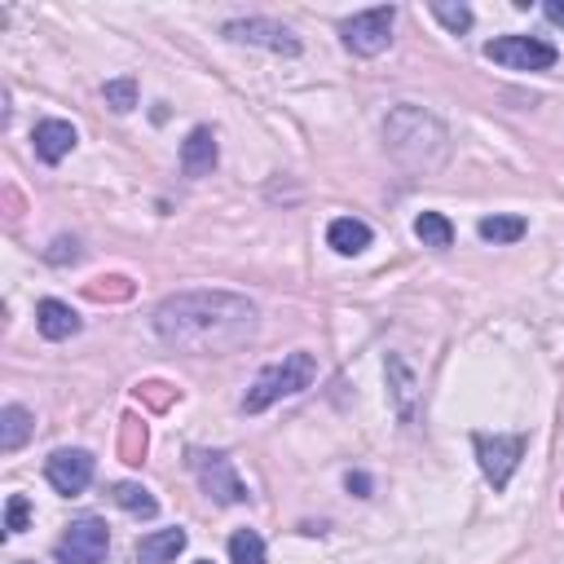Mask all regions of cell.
I'll return each mask as SVG.
<instances>
[{"instance_id": "obj_1", "label": "cell", "mask_w": 564, "mask_h": 564, "mask_svg": "<svg viewBox=\"0 0 564 564\" xmlns=\"http://www.w3.org/2000/svg\"><path fill=\"white\" fill-rule=\"evenodd\" d=\"M256 326H261L256 304L235 291H181L155 309L159 340L194 358L239 353L243 345L256 340Z\"/></svg>"}, {"instance_id": "obj_2", "label": "cell", "mask_w": 564, "mask_h": 564, "mask_svg": "<svg viewBox=\"0 0 564 564\" xmlns=\"http://www.w3.org/2000/svg\"><path fill=\"white\" fill-rule=\"evenodd\" d=\"M384 137H388V151L397 164H406L410 172H432L445 164V151H449V133L436 116L419 106H397L388 124H384Z\"/></svg>"}, {"instance_id": "obj_3", "label": "cell", "mask_w": 564, "mask_h": 564, "mask_svg": "<svg viewBox=\"0 0 564 564\" xmlns=\"http://www.w3.org/2000/svg\"><path fill=\"white\" fill-rule=\"evenodd\" d=\"M313 380H317L313 353H291V358H283V362H274V367H265V371L256 375V384H252L248 397H243V410H248V415H261V410H269L274 401L304 393Z\"/></svg>"}, {"instance_id": "obj_4", "label": "cell", "mask_w": 564, "mask_h": 564, "mask_svg": "<svg viewBox=\"0 0 564 564\" xmlns=\"http://www.w3.org/2000/svg\"><path fill=\"white\" fill-rule=\"evenodd\" d=\"M190 468L203 485L207 499L216 503H248V485L239 481L230 455H220V449H190Z\"/></svg>"}, {"instance_id": "obj_5", "label": "cell", "mask_w": 564, "mask_h": 564, "mask_svg": "<svg viewBox=\"0 0 564 564\" xmlns=\"http://www.w3.org/2000/svg\"><path fill=\"white\" fill-rule=\"evenodd\" d=\"M106 551H110V529H106V520H97V516L71 520V529H67V533L58 538V547H53L58 564H101Z\"/></svg>"}, {"instance_id": "obj_6", "label": "cell", "mask_w": 564, "mask_h": 564, "mask_svg": "<svg viewBox=\"0 0 564 564\" xmlns=\"http://www.w3.org/2000/svg\"><path fill=\"white\" fill-rule=\"evenodd\" d=\"M393 23H397V10L393 5H380V10H362L353 19H345V45L358 53V58H375L388 49L393 40Z\"/></svg>"}, {"instance_id": "obj_7", "label": "cell", "mask_w": 564, "mask_h": 564, "mask_svg": "<svg viewBox=\"0 0 564 564\" xmlns=\"http://www.w3.org/2000/svg\"><path fill=\"white\" fill-rule=\"evenodd\" d=\"M485 58L507 71H551L555 67V49L538 36H499L485 45Z\"/></svg>"}, {"instance_id": "obj_8", "label": "cell", "mask_w": 564, "mask_h": 564, "mask_svg": "<svg viewBox=\"0 0 564 564\" xmlns=\"http://www.w3.org/2000/svg\"><path fill=\"white\" fill-rule=\"evenodd\" d=\"M477 459H481V472H485V481L494 485V490H507L512 485V477H516V468H520V459H525V436L516 432V436H477Z\"/></svg>"}, {"instance_id": "obj_9", "label": "cell", "mask_w": 564, "mask_h": 564, "mask_svg": "<svg viewBox=\"0 0 564 564\" xmlns=\"http://www.w3.org/2000/svg\"><path fill=\"white\" fill-rule=\"evenodd\" d=\"M45 481L67 499L84 494L93 481V455L88 449H58V455L45 459Z\"/></svg>"}, {"instance_id": "obj_10", "label": "cell", "mask_w": 564, "mask_h": 564, "mask_svg": "<svg viewBox=\"0 0 564 564\" xmlns=\"http://www.w3.org/2000/svg\"><path fill=\"white\" fill-rule=\"evenodd\" d=\"M225 36H230V40H243V45H265V49L287 53V58L300 53V40H296L283 23H269V19H239V23H225Z\"/></svg>"}, {"instance_id": "obj_11", "label": "cell", "mask_w": 564, "mask_h": 564, "mask_svg": "<svg viewBox=\"0 0 564 564\" xmlns=\"http://www.w3.org/2000/svg\"><path fill=\"white\" fill-rule=\"evenodd\" d=\"M384 371H388V393H393L397 419H401V423H415V419H419V401H423V388H419L415 367H410L401 353H388Z\"/></svg>"}, {"instance_id": "obj_12", "label": "cell", "mask_w": 564, "mask_h": 564, "mask_svg": "<svg viewBox=\"0 0 564 564\" xmlns=\"http://www.w3.org/2000/svg\"><path fill=\"white\" fill-rule=\"evenodd\" d=\"M75 142H80V133H75V124H67V120H40L36 133H32V146H36V155H40L45 164H62V159L75 151Z\"/></svg>"}, {"instance_id": "obj_13", "label": "cell", "mask_w": 564, "mask_h": 564, "mask_svg": "<svg viewBox=\"0 0 564 564\" xmlns=\"http://www.w3.org/2000/svg\"><path fill=\"white\" fill-rule=\"evenodd\" d=\"M216 159H220V151H216L212 129H194V133L181 142V168H185V177H212Z\"/></svg>"}, {"instance_id": "obj_14", "label": "cell", "mask_w": 564, "mask_h": 564, "mask_svg": "<svg viewBox=\"0 0 564 564\" xmlns=\"http://www.w3.org/2000/svg\"><path fill=\"white\" fill-rule=\"evenodd\" d=\"M36 326H40L45 340H71V335L80 331V313L62 300H40L36 304Z\"/></svg>"}, {"instance_id": "obj_15", "label": "cell", "mask_w": 564, "mask_h": 564, "mask_svg": "<svg viewBox=\"0 0 564 564\" xmlns=\"http://www.w3.org/2000/svg\"><path fill=\"white\" fill-rule=\"evenodd\" d=\"M326 243L340 252V256H358L371 248V225L358 220V216H335L331 230H326Z\"/></svg>"}, {"instance_id": "obj_16", "label": "cell", "mask_w": 564, "mask_h": 564, "mask_svg": "<svg viewBox=\"0 0 564 564\" xmlns=\"http://www.w3.org/2000/svg\"><path fill=\"white\" fill-rule=\"evenodd\" d=\"M185 529H155L146 538H137V560L142 564H172L185 551Z\"/></svg>"}, {"instance_id": "obj_17", "label": "cell", "mask_w": 564, "mask_h": 564, "mask_svg": "<svg viewBox=\"0 0 564 564\" xmlns=\"http://www.w3.org/2000/svg\"><path fill=\"white\" fill-rule=\"evenodd\" d=\"M36 432L27 406H5L0 410V455H14V449L27 445V436Z\"/></svg>"}, {"instance_id": "obj_18", "label": "cell", "mask_w": 564, "mask_h": 564, "mask_svg": "<svg viewBox=\"0 0 564 564\" xmlns=\"http://www.w3.org/2000/svg\"><path fill=\"white\" fill-rule=\"evenodd\" d=\"M415 239H419L423 248H436V252H445L449 243H455V225H449L441 212H423V216L415 220Z\"/></svg>"}, {"instance_id": "obj_19", "label": "cell", "mask_w": 564, "mask_h": 564, "mask_svg": "<svg viewBox=\"0 0 564 564\" xmlns=\"http://www.w3.org/2000/svg\"><path fill=\"white\" fill-rule=\"evenodd\" d=\"M110 499H116L124 512H133V516H142V520H155L159 516V503L151 499V490L146 485H133V481H120L116 490H110Z\"/></svg>"}, {"instance_id": "obj_20", "label": "cell", "mask_w": 564, "mask_h": 564, "mask_svg": "<svg viewBox=\"0 0 564 564\" xmlns=\"http://www.w3.org/2000/svg\"><path fill=\"white\" fill-rule=\"evenodd\" d=\"M525 216H481V225H477V235L485 239V243H516V239H525Z\"/></svg>"}, {"instance_id": "obj_21", "label": "cell", "mask_w": 564, "mask_h": 564, "mask_svg": "<svg viewBox=\"0 0 564 564\" xmlns=\"http://www.w3.org/2000/svg\"><path fill=\"white\" fill-rule=\"evenodd\" d=\"M230 560H235V564H265V542H261V533H256V529H239V533L230 538Z\"/></svg>"}, {"instance_id": "obj_22", "label": "cell", "mask_w": 564, "mask_h": 564, "mask_svg": "<svg viewBox=\"0 0 564 564\" xmlns=\"http://www.w3.org/2000/svg\"><path fill=\"white\" fill-rule=\"evenodd\" d=\"M101 93H106V106L120 110V116H129V110L137 106V80H129V75L124 80H106Z\"/></svg>"}, {"instance_id": "obj_23", "label": "cell", "mask_w": 564, "mask_h": 564, "mask_svg": "<svg viewBox=\"0 0 564 564\" xmlns=\"http://www.w3.org/2000/svg\"><path fill=\"white\" fill-rule=\"evenodd\" d=\"M432 19H441L455 36L472 27V10L468 5H445V0H432Z\"/></svg>"}, {"instance_id": "obj_24", "label": "cell", "mask_w": 564, "mask_h": 564, "mask_svg": "<svg viewBox=\"0 0 564 564\" xmlns=\"http://www.w3.org/2000/svg\"><path fill=\"white\" fill-rule=\"evenodd\" d=\"M129 428H124V464H142V455H146V428L137 423V419H124Z\"/></svg>"}, {"instance_id": "obj_25", "label": "cell", "mask_w": 564, "mask_h": 564, "mask_svg": "<svg viewBox=\"0 0 564 564\" xmlns=\"http://www.w3.org/2000/svg\"><path fill=\"white\" fill-rule=\"evenodd\" d=\"M27 516H32V503L23 494H14L10 507H5V533H23L27 529Z\"/></svg>"}, {"instance_id": "obj_26", "label": "cell", "mask_w": 564, "mask_h": 564, "mask_svg": "<svg viewBox=\"0 0 564 564\" xmlns=\"http://www.w3.org/2000/svg\"><path fill=\"white\" fill-rule=\"evenodd\" d=\"M345 485H349L358 499H371V477H367V472H349V481H345Z\"/></svg>"}, {"instance_id": "obj_27", "label": "cell", "mask_w": 564, "mask_h": 564, "mask_svg": "<svg viewBox=\"0 0 564 564\" xmlns=\"http://www.w3.org/2000/svg\"><path fill=\"white\" fill-rule=\"evenodd\" d=\"M542 14H547L551 23H564V0H547V5H542Z\"/></svg>"}, {"instance_id": "obj_28", "label": "cell", "mask_w": 564, "mask_h": 564, "mask_svg": "<svg viewBox=\"0 0 564 564\" xmlns=\"http://www.w3.org/2000/svg\"><path fill=\"white\" fill-rule=\"evenodd\" d=\"M199 564H212V560H199Z\"/></svg>"}, {"instance_id": "obj_29", "label": "cell", "mask_w": 564, "mask_h": 564, "mask_svg": "<svg viewBox=\"0 0 564 564\" xmlns=\"http://www.w3.org/2000/svg\"><path fill=\"white\" fill-rule=\"evenodd\" d=\"M23 564H32V560H23Z\"/></svg>"}]
</instances>
